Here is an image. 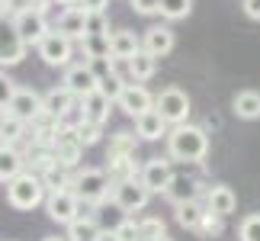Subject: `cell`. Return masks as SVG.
<instances>
[{
  "mask_svg": "<svg viewBox=\"0 0 260 241\" xmlns=\"http://www.w3.org/2000/svg\"><path fill=\"white\" fill-rule=\"evenodd\" d=\"M167 155L174 161H203L209 155V135L203 132L199 126H189V123H177L171 132H167Z\"/></svg>",
  "mask_w": 260,
  "mask_h": 241,
  "instance_id": "1",
  "label": "cell"
},
{
  "mask_svg": "<svg viewBox=\"0 0 260 241\" xmlns=\"http://www.w3.org/2000/svg\"><path fill=\"white\" fill-rule=\"evenodd\" d=\"M45 199V184L32 170H19L13 180H7V203L13 209H36Z\"/></svg>",
  "mask_w": 260,
  "mask_h": 241,
  "instance_id": "2",
  "label": "cell"
},
{
  "mask_svg": "<svg viewBox=\"0 0 260 241\" xmlns=\"http://www.w3.org/2000/svg\"><path fill=\"white\" fill-rule=\"evenodd\" d=\"M26 39L19 36L16 19H7L0 13V68H13L26 58Z\"/></svg>",
  "mask_w": 260,
  "mask_h": 241,
  "instance_id": "3",
  "label": "cell"
},
{
  "mask_svg": "<svg viewBox=\"0 0 260 241\" xmlns=\"http://www.w3.org/2000/svg\"><path fill=\"white\" fill-rule=\"evenodd\" d=\"M109 174L106 170H96V167H87L81 174H74V184L71 190L81 196V203H103L106 193H109Z\"/></svg>",
  "mask_w": 260,
  "mask_h": 241,
  "instance_id": "4",
  "label": "cell"
},
{
  "mask_svg": "<svg viewBox=\"0 0 260 241\" xmlns=\"http://www.w3.org/2000/svg\"><path fill=\"white\" fill-rule=\"evenodd\" d=\"M151 199V190L142 184V177L122 180V184H113V203L122 209V213H142Z\"/></svg>",
  "mask_w": 260,
  "mask_h": 241,
  "instance_id": "5",
  "label": "cell"
},
{
  "mask_svg": "<svg viewBox=\"0 0 260 241\" xmlns=\"http://www.w3.org/2000/svg\"><path fill=\"white\" fill-rule=\"evenodd\" d=\"M45 213L52 222L58 225H71L74 219H81V196L74 193V190H58V193H48L45 199Z\"/></svg>",
  "mask_w": 260,
  "mask_h": 241,
  "instance_id": "6",
  "label": "cell"
},
{
  "mask_svg": "<svg viewBox=\"0 0 260 241\" xmlns=\"http://www.w3.org/2000/svg\"><path fill=\"white\" fill-rule=\"evenodd\" d=\"M74 39H68L64 33H58V29H52L42 42H39V58L48 65V68H68L71 65V52H74Z\"/></svg>",
  "mask_w": 260,
  "mask_h": 241,
  "instance_id": "7",
  "label": "cell"
},
{
  "mask_svg": "<svg viewBox=\"0 0 260 241\" xmlns=\"http://www.w3.org/2000/svg\"><path fill=\"white\" fill-rule=\"evenodd\" d=\"M154 109H157V113H161L171 126L186 123V116H189V97H186L180 87H167V90H161V94L154 97Z\"/></svg>",
  "mask_w": 260,
  "mask_h": 241,
  "instance_id": "8",
  "label": "cell"
},
{
  "mask_svg": "<svg viewBox=\"0 0 260 241\" xmlns=\"http://www.w3.org/2000/svg\"><path fill=\"white\" fill-rule=\"evenodd\" d=\"M116 106L122 109L125 116H142V113H148V109H154V97H151V90H148L142 80H128L125 84V90L119 94V100H116Z\"/></svg>",
  "mask_w": 260,
  "mask_h": 241,
  "instance_id": "9",
  "label": "cell"
},
{
  "mask_svg": "<svg viewBox=\"0 0 260 241\" xmlns=\"http://www.w3.org/2000/svg\"><path fill=\"white\" fill-rule=\"evenodd\" d=\"M13 19H16V29H19V36L26 39V45H39L42 39L52 33L48 29V19H45V13L39 7H29V10H19V13H13Z\"/></svg>",
  "mask_w": 260,
  "mask_h": 241,
  "instance_id": "10",
  "label": "cell"
},
{
  "mask_svg": "<svg viewBox=\"0 0 260 241\" xmlns=\"http://www.w3.org/2000/svg\"><path fill=\"white\" fill-rule=\"evenodd\" d=\"M100 80H103V77L93 71V65H90V62H84V65H71V68L64 71V87L71 90L77 100H84L87 94L100 90Z\"/></svg>",
  "mask_w": 260,
  "mask_h": 241,
  "instance_id": "11",
  "label": "cell"
},
{
  "mask_svg": "<svg viewBox=\"0 0 260 241\" xmlns=\"http://www.w3.org/2000/svg\"><path fill=\"white\" fill-rule=\"evenodd\" d=\"M81 155H84V142H81V135H77V129L61 126V132L55 138V161L71 170V167L81 164Z\"/></svg>",
  "mask_w": 260,
  "mask_h": 241,
  "instance_id": "12",
  "label": "cell"
},
{
  "mask_svg": "<svg viewBox=\"0 0 260 241\" xmlns=\"http://www.w3.org/2000/svg\"><path fill=\"white\" fill-rule=\"evenodd\" d=\"M142 184L151 190V193H164L167 184L174 180V170H171V161H164V158H151L148 164L142 167Z\"/></svg>",
  "mask_w": 260,
  "mask_h": 241,
  "instance_id": "13",
  "label": "cell"
},
{
  "mask_svg": "<svg viewBox=\"0 0 260 241\" xmlns=\"http://www.w3.org/2000/svg\"><path fill=\"white\" fill-rule=\"evenodd\" d=\"M7 109H10L13 116L26 119V123H32V119L45 109V97H42V94H36V90H16Z\"/></svg>",
  "mask_w": 260,
  "mask_h": 241,
  "instance_id": "14",
  "label": "cell"
},
{
  "mask_svg": "<svg viewBox=\"0 0 260 241\" xmlns=\"http://www.w3.org/2000/svg\"><path fill=\"white\" fill-rule=\"evenodd\" d=\"M174 45H177V36H174L171 26H151L145 33V39H142V48H145V52H151V55H157V58L171 55Z\"/></svg>",
  "mask_w": 260,
  "mask_h": 241,
  "instance_id": "15",
  "label": "cell"
},
{
  "mask_svg": "<svg viewBox=\"0 0 260 241\" xmlns=\"http://www.w3.org/2000/svg\"><path fill=\"white\" fill-rule=\"evenodd\" d=\"M206 206H209V213H215V216H222L228 219L238 209V196H235V190L232 187H209V193H206Z\"/></svg>",
  "mask_w": 260,
  "mask_h": 241,
  "instance_id": "16",
  "label": "cell"
},
{
  "mask_svg": "<svg viewBox=\"0 0 260 241\" xmlns=\"http://www.w3.org/2000/svg\"><path fill=\"white\" fill-rule=\"evenodd\" d=\"M167 119L157 113V109H148V113H142V116H135V132H138V138H145V142H157L161 135H167Z\"/></svg>",
  "mask_w": 260,
  "mask_h": 241,
  "instance_id": "17",
  "label": "cell"
},
{
  "mask_svg": "<svg viewBox=\"0 0 260 241\" xmlns=\"http://www.w3.org/2000/svg\"><path fill=\"white\" fill-rule=\"evenodd\" d=\"M55 29H58V33H64L68 39H77V42H81L84 33H87V10H81V7H68L64 13L58 16Z\"/></svg>",
  "mask_w": 260,
  "mask_h": 241,
  "instance_id": "18",
  "label": "cell"
},
{
  "mask_svg": "<svg viewBox=\"0 0 260 241\" xmlns=\"http://www.w3.org/2000/svg\"><path fill=\"white\" fill-rule=\"evenodd\" d=\"M109 48L116 58H135L142 52V39L132 29H116V33H109Z\"/></svg>",
  "mask_w": 260,
  "mask_h": 241,
  "instance_id": "19",
  "label": "cell"
},
{
  "mask_svg": "<svg viewBox=\"0 0 260 241\" xmlns=\"http://www.w3.org/2000/svg\"><path fill=\"white\" fill-rule=\"evenodd\" d=\"M77 103H81V100H77V97H74V94H71V90H68L64 84H61V87H52V90L45 94V109H48L52 116H58V119L68 116V113H71V109H74Z\"/></svg>",
  "mask_w": 260,
  "mask_h": 241,
  "instance_id": "20",
  "label": "cell"
},
{
  "mask_svg": "<svg viewBox=\"0 0 260 241\" xmlns=\"http://www.w3.org/2000/svg\"><path fill=\"white\" fill-rule=\"evenodd\" d=\"M206 213H209V206L199 203V196L196 199H186V203H177V222L183 225V228H189V232H199Z\"/></svg>",
  "mask_w": 260,
  "mask_h": 241,
  "instance_id": "21",
  "label": "cell"
},
{
  "mask_svg": "<svg viewBox=\"0 0 260 241\" xmlns=\"http://www.w3.org/2000/svg\"><path fill=\"white\" fill-rule=\"evenodd\" d=\"M109 106H113V100H109L103 90H93V94H87L81 100L84 119H90V123H106V119H109Z\"/></svg>",
  "mask_w": 260,
  "mask_h": 241,
  "instance_id": "22",
  "label": "cell"
},
{
  "mask_svg": "<svg viewBox=\"0 0 260 241\" xmlns=\"http://www.w3.org/2000/svg\"><path fill=\"white\" fill-rule=\"evenodd\" d=\"M81 52H84L87 62H109V58H113V48H109V33L84 36L81 39Z\"/></svg>",
  "mask_w": 260,
  "mask_h": 241,
  "instance_id": "23",
  "label": "cell"
},
{
  "mask_svg": "<svg viewBox=\"0 0 260 241\" xmlns=\"http://www.w3.org/2000/svg\"><path fill=\"white\" fill-rule=\"evenodd\" d=\"M232 109H235L238 119L254 123V119H260V94H257V90H241V94H235Z\"/></svg>",
  "mask_w": 260,
  "mask_h": 241,
  "instance_id": "24",
  "label": "cell"
},
{
  "mask_svg": "<svg viewBox=\"0 0 260 241\" xmlns=\"http://www.w3.org/2000/svg\"><path fill=\"white\" fill-rule=\"evenodd\" d=\"M23 167H26V158L19 155L13 145L0 142V180H4V184H7V180H13Z\"/></svg>",
  "mask_w": 260,
  "mask_h": 241,
  "instance_id": "25",
  "label": "cell"
},
{
  "mask_svg": "<svg viewBox=\"0 0 260 241\" xmlns=\"http://www.w3.org/2000/svg\"><path fill=\"white\" fill-rule=\"evenodd\" d=\"M164 196L171 199L174 206H177V203H186V199H196V196H199V184H196L193 177H174L171 184H167Z\"/></svg>",
  "mask_w": 260,
  "mask_h": 241,
  "instance_id": "26",
  "label": "cell"
},
{
  "mask_svg": "<svg viewBox=\"0 0 260 241\" xmlns=\"http://www.w3.org/2000/svg\"><path fill=\"white\" fill-rule=\"evenodd\" d=\"M26 119H19V116H13L7 109V113H0V142H7V145H16L19 138L26 135Z\"/></svg>",
  "mask_w": 260,
  "mask_h": 241,
  "instance_id": "27",
  "label": "cell"
},
{
  "mask_svg": "<svg viewBox=\"0 0 260 241\" xmlns=\"http://www.w3.org/2000/svg\"><path fill=\"white\" fill-rule=\"evenodd\" d=\"M103 238V228H100L93 219H74L71 225H68V241H100Z\"/></svg>",
  "mask_w": 260,
  "mask_h": 241,
  "instance_id": "28",
  "label": "cell"
},
{
  "mask_svg": "<svg viewBox=\"0 0 260 241\" xmlns=\"http://www.w3.org/2000/svg\"><path fill=\"white\" fill-rule=\"evenodd\" d=\"M42 184H45V190L48 193H58V190H71V184H74V177L68 174V167H61V164H52L48 170H42Z\"/></svg>",
  "mask_w": 260,
  "mask_h": 241,
  "instance_id": "29",
  "label": "cell"
},
{
  "mask_svg": "<svg viewBox=\"0 0 260 241\" xmlns=\"http://www.w3.org/2000/svg\"><path fill=\"white\" fill-rule=\"evenodd\" d=\"M109 184H122V180H132L135 177V155H125V158H109Z\"/></svg>",
  "mask_w": 260,
  "mask_h": 241,
  "instance_id": "30",
  "label": "cell"
},
{
  "mask_svg": "<svg viewBox=\"0 0 260 241\" xmlns=\"http://www.w3.org/2000/svg\"><path fill=\"white\" fill-rule=\"evenodd\" d=\"M128 65H132V80H148L157 71V55H151V52L142 48L135 58H128Z\"/></svg>",
  "mask_w": 260,
  "mask_h": 241,
  "instance_id": "31",
  "label": "cell"
},
{
  "mask_svg": "<svg viewBox=\"0 0 260 241\" xmlns=\"http://www.w3.org/2000/svg\"><path fill=\"white\" fill-rule=\"evenodd\" d=\"M135 148H138V132H116V135H109V158L135 155Z\"/></svg>",
  "mask_w": 260,
  "mask_h": 241,
  "instance_id": "32",
  "label": "cell"
},
{
  "mask_svg": "<svg viewBox=\"0 0 260 241\" xmlns=\"http://www.w3.org/2000/svg\"><path fill=\"white\" fill-rule=\"evenodd\" d=\"M167 235V225H164V219H157V216H148L138 222V241H154V238H161Z\"/></svg>",
  "mask_w": 260,
  "mask_h": 241,
  "instance_id": "33",
  "label": "cell"
},
{
  "mask_svg": "<svg viewBox=\"0 0 260 241\" xmlns=\"http://www.w3.org/2000/svg\"><path fill=\"white\" fill-rule=\"evenodd\" d=\"M193 10V0H161V16L164 19H186Z\"/></svg>",
  "mask_w": 260,
  "mask_h": 241,
  "instance_id": "34",
  "label": "cell"
},
{
  "mask_svg": "<svg viewBox=\"0 0 260 241\" xmlns=\"http://www.w3.org/2000/svg\"><path fill=\"white\" fill-rule=\"evenodd\" d=\"M125 84H128L125 77H119L116 71H106V74H103V80H100V90H103V94H106V97L116 103V100H119V94L125 90Z\"/></svg>",
  "mask_w": 260,
  "mask_h": 241,
  "instance_id": "35",
  "label": "cell"
},
{
  "mask_svg": "<svg viewBox=\"0 0 260 241\" xmlns=\"http://www.w3.org/2000/svg\"><path fill=\"white\" fill-rule=\"evenodd\" d=\"M77 135H81L84 148L96 145V142H100V135H103V123H90V119H81V126H77Z\"/></svg>",
  "mask_w": 260,
  "mask_h": 241,
  "instance_id": "36",
  "label": "cell"
},
{
  "mask_svg": "<svg viewBox=\"0 0 260 241\" xmlns=\"http://www.w3.org/2000/svg\"><path fill=\"white\" fill-rule=\"evenodd\" d=\"M238 238L241 241H260V213L241 219V228H238Z\"/></svg>",
  "mask_w": 260,
  "mask_h": 241,
  "instance_id": "37",
  "label": "cell"
},
{
  "mask_svg": "<svg viewBox=\"0 0 260 241\" xmlns=\"http://www.w3.org/2000/svg\"><path fill=\"white\" fill-rule=\"evenodd\" d=\"M16 84L10 80V74L0 68V113H7V106H10V100H13V94H16Z\"/></svg>",
  "mask_w": 260,
  "mask_h": 241,
  "instance_id": "38",
  "label": "cell"
},
{
  "mask_svg": "<svg viewBox=\"0 0 260 241\" xmlns=\"http://www.w3.org/2000/svg\"><path fill=\"white\" fill-rule=\"evenodd\" d=\"M116 241H138V222L135 219H122L116 228H113Z\"/></svg>",
  "mask_w": 260,
  "mask_h": 241,
  "instance_id": "39",
  "label": "cell"
},
{
  "mask_svg": "<svg viewBox=\"0 0 260 241\" xmlns=\"http://www.w3.org/2000/svg\"><path fill=\"white\" fill-rule=\"evenodd\" d=\"M100 33H109V23H106V13H103V10L87 13V33L84 36H100Z\"/></svg>",
  "mask_w": 260,
  "mask_h": 241,
  "instance_id": "40",
  "label": "cell"
},
{
  "mask_svg": "<svg viewBox=\"0 0 260 241\" xmlns=\"http://www.w3.org/2000/svg\"><path fill=\"white\" fill-rule=\"evenodd\" d=\"M199 235H222V216H215V213H206L203 225H199Z\"/></svg>",
  "mask_w": 260,
  "mask_h": 241,
  "instance_id": "41",
  "label": "cell"
},
{
  "mask_svg": "<svg viewBox=\"0 0 260 241\" xmlns=\"http://www.w3.org/2000/svg\"><path fill=\"white\" fill-rule=\"evenodd\" d=\"M132 10L142 16H157L161 13V0H132Z\"/></svg>",
  "mask_w": 260,
  "mask_h": 241,
  "instance_id": "42",
  "label": "cell"
},
{
  "mask_svg": "<svg viewBox=\"0 0 260 241\" xmlns=\"http://www.w3.org/2000/svg\"><path fill=\"white\" fill-rule=\"evenodd\" d=\"M109 0H77V7L87 10V13H96V10H106Z\"/></svg>",
  "mask_w": 260,
  "mask_h": 241,
  "instance_id": "43",
  "label": "cell"
},
{
  "mask_svg": "<svg viewBox=\"0 0 260 241\" xmlns=\"http://www.w3.org/2000/svg\"><path fill=\"white\" fill-rule=\"evenodd\" d=\"M241 7L251 19H260V0H241Z\"/></svg>",
  "mask_w": 260,
  "mask_h": 241,
  "instance_id": "44",
  "label": "cell"
},
{
  "mask_svg": "<svg viewBox=\"0 0 260 241\" xmlns=\"http://www.w3.org/2000/svg\"><path fill=\"white\" fill-rule=\"evenodd\" d=\"M55 4H64V7H77V0H55Z\"/></svg>",
  "mask_w": 260,
  "mask_h": 241,
  "instance_id": "45",
  "label": "cell"
},
{
  "mask_svg": "<svg viewBox=\"0 0 260 241\" xmlns=\"http://www.w3.org/2000/svg\"><path fill=\"white\" fill-rule=\"evenodd\" d=\"M154 241H174V238H167V235H161V238H154Z\"/></svg>",
  "mask_w": 260,
  "mask_h": 241,
  "instance_id": "46",
  "label": "cell"
},
{
  "mask_svg": "<svg viewBox=\"0 0 260 241\" xmlns=\"http://www.w3.org/2000/svg\"><path fill=\"white\" fill-rule=\"evenodd\" d=\"M42 241H68V238H42Z\"/></svg>",
  "mask_w": 260,
  "mask_h": 241,
  "instance_id": "47",
  "label": "cell"
},
{
  "mask_svg": "<svg viewBox=\"0 0 260 241\" xmlns=\"http://www.w3.org/2000/svg\"><path fill=\"white\" fill-rule=\"evenodd\" d=\"M4 4H7V0H0V13H4Z\"/></svg>",
  "mask_w": 260,
  "mask_h": 241,
  "instance_id": "48",
  "label": "cell"
}]
</instances>
